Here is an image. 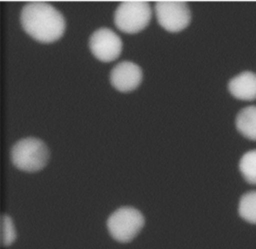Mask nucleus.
I'll list each match as a JSON object with an SVG mask.
<instances>
[{
	"label": "nucleus",
	"mask_w": 256,
	"mask_h": 249,
	"mask_svg": "<svg viewBox=\"0 0 256 249\" xmlns=\"http://www.w3.org/2000/svg\"><path fill=\"white\" fill-rule=\"evenodd\" d=\"M20 23L29 36L41 43L58 40L65 30L62 14L51 4L42 1L25 3L20 12Z\"/></svg>",
	"instance_id": "f257e3e1"
},
{
	"label": "nucleus",
	"mask_w": 256,
	"mask_h": 249,
	"mask_svg": "<svg viewBox=\"0 0 256 249\" xmlns=\"http://www.w3.org/2000/svg\"><path fill=\"white\" fill-rule=\"evenodd\" d=\"M9 154L12 164L17 169L25 172H36L45 166L49 151L41 139L25 137L12 145Z\"/></svg>",
	"instance_id": "f03ea898"
},
{
	"label": "nucleus",
	"mask_w": 256,
	"mask_h": 249,
	"mask_svg": "<svg viewBox=\"0 0 256 249\" xmlns=\"http://www.w3.org/2000/svg\"><path fill=\"white\" fill-rule=\"evenodd\" d=\"M152 12L148 2L142 0H126L118 4L114 11L113 21L116 28L124 33H137L144 29Z\"/></svg>",
	"instance_id": "7ed1b4c3"
},
{
	"label": "nucleus",
	"mask_w": 256,
	"mask_h": 249,
	"mask_svg": "<svg viewBox=\"0 0 256 249\" xmlns=\"http://www.w3.org/2000/svg\"><path fill=\"white\" fill-rule=\"evenodd\" d=\"M144 225L142 213L131 206H123L113 211L106 220L110 236L118 242H130Z\"/></svg>",
	"instance_id": "20e7f679"
},
{
	"label": "nucleus",
	"mask_w": 256,
	"mask_h": 249,
	"mask_svg": "<svg viewBox=\"0 0 256 249\" xmlns=\"http://www.w3.org/2000/svg\"><path fill=\"white\" fill-rule=\"evenodd\" d=\"M154 10L158 24L168 32L183 30L191 20V12L184 1H156Z\"/></svg>",
	"instance_id": "39448f33"
},
{
	"label": "nucleus",
	"mask_w": 256,
	"mask_h": 249,
	"mask_svg": "<svg viewBox=\"0 0 256 249\" xmlns=\"http://www.w3.org/2000/svg\"><path fill=\"white\" fill-rule=\"evenodd\" d=\"M88 47L96 59L102 62H110L120 55L122 41L113 30L101 27L90 35Z\"/></svg>",
	"instance_id": "423d86ee"
},
{
	"label": "nucleus",
	"mask_w": 256,
	"mask_h": 249,
	"mask_svg": "<svg viewBox=\"0 0 256 249\" xmlns=\"http://www.w3.org/2000/svg\"><path fill=\"white\" fill-rule=\"evenodd\" d=\"M111 85L120 92H129L138 87L142 80L141 68L132 61H121L110 71Z\"/></svg>",
	"instance_id": "0eeeda50"
},
{
	"label": "nucleus",
	"mask_w": 256,
	"mask_h": 249,
	"mask_svg": "<svg viewBox=\"0 0 256 249\" xmlns=\"http://www.w3.org/2000/svg\"><path fill=\"white\" fill-rule=\"evenodd\" d=\"M231 95L239 100L252 101L256 99V73L244 71L233 77L228 83Z\"/></svg>",
	"instance_id": "6e6552de"
},
{
	"label": "nucleus",
	"mask_w": 256,
	"mask_h": 249,
	"mask_svg": "<svg viewBox=\"0 0 256 249\" xmlns=\"http://www.w3.org/2000/svg\"><path fill=\"white\" fill-rule=\"evenodd\" d=\"M236 129L244 137L256 141V106L241 109L235 119Z\"/></svg>",
	"instance_id": "1a4fd4ad"
},
{
	"label": "nucleus",
	"mask_w": 256,
	"mask_h": 249,
	"mask_svg": "<svg viewBox=\"0 0 256 249\" xmlns=\"http://www.w3.org/2000/svg\"><path fill=\"white\" fill-rule=\"evenodd\" d=\"M238 212L245 221L256 224V190L249 191L242 195L239 201Z\"/></svg>",
	"instance_id": "9d476101"
},
{
	"label": "nucleus",
	"mask_w": 256,
	"mask_h": 249,
	"mask_svg": "<svg viewBox=\"0 0 256 249\" xmlns=\"http://www.w3.org/2000/svg\"><path fill=\"white\" fill-rule=\"evenodd\" d=\"M239 170L248 183L256 185V149L247 151L241 157Z\"/></svg>",
	"instance_id": "9b49d317"
},
{
	"label": "nucleus",
	"mask_w": 256,
	"mask_h": 249,
	"mask_svg": "<svg viewBox=\"0 0 256 249\" xmlns=\"http://www.w3.org/2000/svg\"><path fill=\"white\" fill-rule=\"evenodd\" d=\"M1 229H2V236H1L2 246L4 247L9 246L14 241L16 237V233H15L11 218L5 213H3L1 216Z\"/></svg>",
	"instance_id": "f8f14e48"
}]
</instances>
